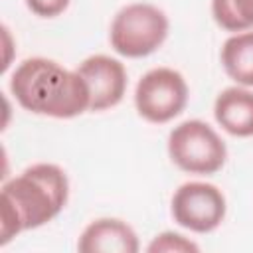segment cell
Returning <instances> with one entry per match:
<instances>
[{
    "instance_id": "cell-1",
    "label": "cell",
    "mask_w": 253,
    "mask_h": 253,
    "mask_svg": "<svg viewBox=\"0 0 253 253\" xmlns=\"http://www.w3.org/2000/svg\"><path fill=\"white\" fill-rule=\"evenodd\" d=\"M0 196V245H6L22 231L38 229L63 211L69 180L61 166L36 162L4 180Z\"/></svg>"
},
{
    "instance_id": "cell-6",
    "label": "cell",
    "mask_w": 253,
    "mask_h": 253,
    "mask_svg": "<svg viewBox=\"0 0 253 253\" xmlns=\"http://www.w3.org/2000/svg\"><path fill=\"white\" fill-rule=\"evenodd\" d=\"M227 202L223 192L210 182H184L170 200L174 221L194 233H211L225 219Z\"/></svg>"
},
{
    "instance_id": "cell-3",
    "label": "cell",
    "mask_w": 253,
    "mask_h": 253,
    "mask_svg": "<svg viewBox=\"0 0 253 253\" xmlns=\"http://www.w3.org/2000/svg\"><path fill=\"white\" fill-rule=\"evenodd\" d=\"M170 32V20L150 2H130L123 6L109 28L111 47L128 59H138L162 47Z\"/></svg>"
},
{
    "instance_id": "cell-2",
    "label": "cell",
    "mask_w": 253,
    "mask_h": 253,
    "mask_svg": "<svg viewBox=\"0 0 253 253\" xmlns=\"http://www.w3.org/2000/svg\"><path fill=\"white\" fill-rule=\"evenodd\" d=\"M10 93L34 115L73 119L89 111V89L77 69L47 57L24 59L10 77Z\"/></svg>"
},
{
    "instance_id": "cell-4",
    "label": "cell",
    "mask_w": 253,
    "mask_h": 253,
    "mask_svg": "<svg viewBox=\"0 0 253 253\" xmlns=\"http://www.w3.org/2000/svg\"><path fill=\"white\" fill-rule=\"evenodd\" d=\"M166 148L170 160L188 174H215L227 160V146L223 138L213 126L200 119L176 125L168 134Z\"/></svg>"
},
{
    "instance_id": "cell-10",
    "label": "cell",
    "mask_w": 253,
    "mask_h": 253,
    "mask_svg": "<svg viewBox=\"0 0 253 253\" xmlns=\"http://www.w3.org/2000/svg\"><path fill=\"white\" fill-rule=\"evenodd\" d=\"M219 59L237 85L253 89V30L231 34L221 45Z\"/></svg>"
},
{
    "instance_id": "cell-11",
    "label": "cell",
    "mask_w": 253,
    "mask_h": 253,
    "mask_svg": "<svg viewBox=\"0 0 253 253\" xmlns=\"http://www.w3.org/2000/svg\"><path fill=\"white\" fill-rule=\"evenodd\" d=\"M211 16L225 32L253 30V0H211Z\"/></svg>"
},
{
    "instance_id": "cell-13",
    "label": "cell",
    "mask_w": 253,
    "mask_h": 253,
    "mask_svg": "<svg viewBox=\"0 0 253 253\" xmlns=\"http://www.w3.org/2000/svg\"><path fill=\"white\" fill-rule=\"evenodd\" d=\"M28 10L40 18H55L63 14L71 0H24Z\"/></svg>"
},
{
    "instance_id": "cell-5",
    "label": "cell",
    "mask_w": 253,
    "mask_h": 253,
    "mask_svg": "<svg viewBox=\"0 0 253 253\" xmlns=\"http://www.w3.org/2000/svg\"><path fill=\"white\" fill-rule=\"evenodd\" d=\"M190 89L184 75L172 67H154L146 71L134 89L136 113L152 123L164 125L174 121L188 105Z\"/></svg>"
},
{
    "instance_id": "cell-7",
    "label": "cell",
    "mask_w": 253,
    "mask_h": 253,
    "mask_svg": "<svg viewBox=\"0 0 253 253\" xmlns=\"http://www.w3.org/2000/svg\"><path fill=\"white\" fill-rule=\"evenodd\" d=\"M75 69L89 89V111H107L123 101L128 77L119 59L105 53H95L85 57Z\"/></svg>"
},
{
    "instance_id": "cell-12",
    "label": "cell",
    "mask_w": 253,
    "mask_h": 253,
    "mask_svg": "<svg viewBox=\"0 0 253 253\" xmlns=\"http://www.w3.org/2000/svg\"><path fill=\"white\" fill-rule=\"evenodd\" d=\"M148 253H198L200 245L178 231H162L146 245Z\"/></svg>"
},
{
    "instance_id": "cell-9",
    "label": "cell",
    "mask_w": 253,
    "mask_h": 253,
    "mask_svg": "<svg viewBox=\"0 0 253 253\" xmlns=\"http://www.w3.org/2000/svg\"><path fill=\"white\" fill-rule=\"evenodd\" d=\"M213 117L231 136H253V89L233 85L219 91L213 101Z\"/></svg>"
},
{
    "instance_id": "cell-8",
    "label": "cell",
    "mask_w": 253,
    "mask_h": 253,
    "mask_svg": "<svg viewBox=\"0 0 253 253\" xmlns=\"http://www.w3.org/2000/svg\"><path fill=\"white\" fill-rule=\"evenodd\" d=\"M81 253H136L140 249L136 231L119 217H99L85 225L77 239Z\"/></svg>"
}]
</instances>
